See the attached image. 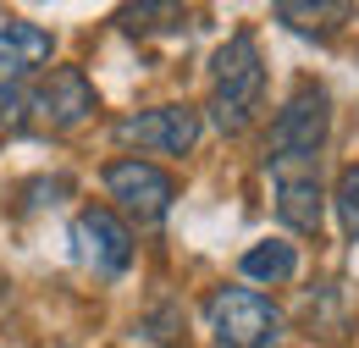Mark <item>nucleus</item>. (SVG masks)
Segmentation results:
<instances>
[{
	"label": "nucleus",
	"mask_w": 359,
	"mask_h": 348,
	"mask_svg": "<svg viewBox=\"0 0 359 348\" xmlns=\"http://www.w3.org/2000/svg\"><path fill=\"white\" fill-rule=\"evenodd\" d=\"M72 255L78 265H89L94 276H128V265H133V232L122 227L116 210H105V205H83L78 216H72Z\"/></svg>",
	"instance_id": "obj_5"
},
{
	"label": "nucleus",
	"mask_w": 359,
	"mask_h": 348,
	"mask_svg": "<svg viewBox=\"0 0 359 348\" xmlns=\"http://www.w3.org/2000/svg\"><path fill=\"white\" fill-rule=\"evenodd\" d=\"M94 111V83L83 78V67H55L28 88V122H39L50 133L78 128Z\"/></svg>",
	"instance_id": "obj_6"
},
{
	"label": "nucleus",
	"mask_w": 359,
	"mask_h": 348,
	"mask_svg": "<svg viewBox=\"0 0 359 348\" xmlns=\"http://www.w3.org/2000/svg\"><path fill=\"white\" fill-rule=\"evenodd\" d=\"M205 332L216 348H276L282 309L255 288H210L205 293Z\"/></svg>",
	"instance_id": "obj_3"
},
{
	"label": "nucleus",
	"mask_w": 359,
	"mask_h": 348,
	"mask_svg": "<svg viewBox=\"0 0 359 348\" xmlns=\"http://www.w3.org/2000/svg\"><path fill=\"white\" fill-rule=\"evenodd\" d=\"M326 133H332V100H326V88L299 83L266 133V166H276V172L315 166V155L326 149Z\"/></svg>",
	"instance_id": "obj_2"
},
{
	"label": "nucleus",
	"mask_w": 359,
	"mask_h": 348,
	"mask_svg": "<svg viewBox=\"0 0 359 348\" xmlns=\"http://www.w3.org/2000/svg\"><path fill=\"white\" fill-rule=\"evenodd\" d=\"M320 177L315 166H293L276 177V216L287 221L293 232H320Z\"/></svg>",
	"instance_id": "obj_9"
},
{
	"label": "nucleus",
	"mask_w": 359,
	"mask_h": 348,
	"mask_svg": "<svg viewBox=\"0 0 359 348\" xmlns=\"http://www.w3.org/2000/svg\"><path fill=\"white\" fill-rule=\"evenodd\" d=\"M50 61V34L39 22H0V88H22L28 72Z\"/></svg>",
	"instance_id": "obj_8"
},
{
	"label": "nucleus",
	"mask_w": 359,
	"mask_h": 348,
	"mask_svg": "<svg viewBox=\"0 0 359 348\" xmlns=\"http://www.w3.org/2000/svg\"><path fill=\"white\" fill-rule=\"evenodd\" d=\"M266 105V55L249 28L226 34V44L210 55V116L222 133H243Z\"/></svg>",
	"instance_id": "obj_1"
},
{
	"label": "nucleus",
	"mask_w": 359,
	"mask_h": 348,
	"mask_svg": "<svg viewBox=\"0 0 359 348\" xmlns=\"http://www.w3.org/2000/svg\"><path fill=\"white\" fill-rule=\"evenodd\" d=\"M332 205H337L343 232H348V238H359V166H343L337 188H332Z\"/></svg>",
	"instance_id": "obj_12"
},
{
	"label": "nucleus",
	"mask_w": 359,
	"mask_h": 348,
	"mask_svg": "<svg viewBox=\"0 0 359 348\" xmlns=\"http://www.w3.org/2000/svg\"><path fill=\"white\" fill-rule=\"evenodd\" d=\"M105 194L122 205V216H133L138 227H155V221H166V210H172L177 182H172V172H161L155 161L122 155V161L105 166Z\"/></svg>",
	"instance_id": "obj_4"
},
{
	"label": "nucleus",
	"mask_w": 359,
	"mask_h": 348,
	"mask_svg": "<svg viewBox=\"0 0 359 348\" xmlns=\"http://www.w3.org/2000/svg\"><path fill=\"white\" fill-rule=\"evenodd\" d=\"M238 271H243L249 282H266V288H276V282H287V276L299 271V249H293V243H282V238H266V243L243 249Z\"/></svg>",
	"instance_id": "obj_10"
},
{
	"label": "nucleus",
	"mask_w": 359,
	"mask_h": 348,
	"mask_svg": "<svg viewBox=\"0 0 359 348\" xmlns=\"http://www.w3.org/2000/svg\"><path fill=\"white\" fill-rule=\"evenodd\" d=\"M199 111L194 105H149L138 116H122L116 122V138L122 144H138L149 155H188L199 144Z\"/></svg>",
	"instance_id": "obj_7"
},
{
	"label": "nucleus",
	"mask_w": 359,
	"mask_h": 348,
	"mask_svg": "<svg viewBox=\"0 0 359 348\" xmlns=\"http://www.w3.org/2000/svg\"><path fill=\"white\" fill-rule=\"evenodd\" d=\"M271 17H276L282 28H293V34H332L337 22L354 17V6H293V0H282Z\"/></svg>",
	"instance_id": "obj_11"
}]
</instances>
